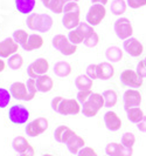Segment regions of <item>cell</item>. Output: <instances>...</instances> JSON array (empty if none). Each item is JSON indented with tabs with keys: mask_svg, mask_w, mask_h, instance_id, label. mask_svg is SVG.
Here are the masks:
<instances>
[{
	"mask_svg": "<svg viewBox=\"0 0 146 156\" xmlns=\"http://www.w3.org/2000/svg\"><path fill=\"white\" fill-rule=\"evenodd\" d=\"M116 35L121 40H126L132 37L133 27L131 25V21L127 18H119L115 21L114 25Z\"/></svg>",
	"mask_w": 146,
	"mask_h": 156,
	"instance_id": "cell-9",
	"label": "cell"
},
{
	"mask_svg": "<svg viewBox=\"0 0 146 156\" xmlns=\"http://www.w3.org/2000/svg\"><path fill=\"white\" fill-rule=\"evenodd\" d=\"M81 9L80 6L75 1H67L64 9H63V18H62V25L67 30H74L81 23Z\"/></svg>",
	"mask_w": 146,
	"mask_h": 156,
	"instance_id": "cell-2",
	"label": "cell"
},
{
	"mask_svg": "<svg viewBox=\"0 0 146 156\" xmlns=\"http://www.w3.org/2000/svg\"><path fill=\"white\" fill-rule=\"evenodd\" d=\"M105 58L110 62H118L123 58V51L117 46H110L105 51Z\"/></svg>",
	"mask_w": 146,
	"mask_h": 156,
	"instance_id": "cell-25",
	"label": "cell"
},
{
	"mask_svg": "<svg viewBox=\"0 0 146 156\" xmlns=\"http://www.w3.org/2000/svg\"><path fill=\"white\" fill-rule=\"evenodd\" d=\"M93 31L92 26H90L88 23H81L76 28L71 30L68 34V39L73 45H80V44H83L84 39L90 35Z\"/></svg>",
	"mask_w": 146,
	"mask_h": 156,
	"instance_id": "cell-5",
	"label": "cell"
},
{
	"mask_svg": "<svg viewBox=\"0 0 146 156\" xmlns=\"http://www.w3.org/2000/svg\"><path fill=\"white\" fill-rule=\"evenodd\" d=\"M41 1H42L43 6H45L46 8H48V7H49V4H50V1H52V0H41Z\"/></svg>",
	"mask_w": 146,
	"mask_h": 156,
	"instance_id": "cell-49",
	"label": "cell"
},
{
	"mask_svg": "<svg viewBox=\"0 0 146 156\" xmlns=\"http://www.w3.org/2000/svg\"><path fill=\"white\" fill-rule=\"evenodd\" d=\"M43 45V38L39 34H29V38L26 41V44L22 46V48L27 52H31V51H35L41 48Z\"/></svg>",
	"mask_w": 146,
	"mask_h": 156,
	"instance_id": "cell-21",
	"label": "cell"
},
{
	"mask_svg": "<svg viewBox=\"0 0 146 156\" xmlns=\"http://www.w3.org/2000/svg\"><path fill=\"white\" fill-rule=\"evenodd\" d=\"M123 147V144L121 143H116V142H111L107 144L105 147V153L108 156H119V153H121V149Z\"/></svg>",
	"mask_w": 146,
	"mask_h": 156,
	"instance_id": "cell-34",
	"label": "cell"
},
{
	"mask_svg": "<svg viewBox=\"0 0 146 156\" xmlns=\"http://www.w3.org/2000/svg\"><path fill=\"white\" fill-rule=\"evenodd\" d=\"M7 65L11 69H13V70L20 69L23 65L22 56H21L20 54H18V53L14 54V55H12V56H9V58H8Z\"/></svg>",
	"mask_w": 146,
	"mask_h": 156,
	"instance_id": "cell-31",
	"label": "cell"
},
{
	"mask_svg": "<svg viewBox=\"0 0 146 156\" xmlns=\"http://www.w3.org/2000/svg\"><path fill=\"white\" fill-rule=\"evenodd\" d=\"M73 135H75L74 130L67 126H59L54 130V139L59 143H67Z\"/></svg>",
	"mask_w": 146,
	"mask_h": 156,
	"instance_id": "cell-18",
	"label": "cell"
},
{
	"mask_svg": "<svg viewBox=\"0 0 146 156\" xmlns=\"http://www.w3.org/2000/svg\"><path fill=\"white\" fill-rule=\"evenodd\" d=\"M52 109L61 115H77L82 107L75 99H64L62 96H56L52 100Z\"/></svg>",
	"mask_w": 146,
	"mask_h": 156,
	"instance_id": "cell-1",
	"label": "cell"
},
{
	"mask_svg": "<svg viewBox=\"0 0 146 156\" xmlns=\"http://www.w3.org/2000/svg\"><path fill=\"white\" fill-rule=\"evenodd\" d=\"M92 4H102V5H105L108 4V0H91Z\"/></svg>",
	"mask_w": 146,
	"mask_h": 156,
	"instance_id": "cell-48",
	"label": "cell"
},
{
	"mask_svg": "<svg viewBox=\"0 0 146 156\" xmlns=\"http://www.w3.org/2000/svg\"><path fill=\"white\" fill-rule=\"evenodd\" d=\"M12 38L15 40V42H18L20 46L22 47L26 44V41L28 40V38H29V34L25 31V30H16L13 33V37Z\"/></svg>",
	"mask_w": 146,
	"mask_h": 156,
	"instance_id": "cell-33",
	"label": "cell"
},
{
	"mask_svg": "<svg viewBox=\"0 0 146 156\" xmlns=\"http://www.w3.org/2000/svg\"><path fill=\"white\" fill-rule=\"evenodd\" d=\"M102 107H104V98L102 94L92 93L91 96L88 99V101L82 105V114L87 117L96 116L97 113L100 110Z\"/></svg>",
	"mask_w": 146,
	"mask_h": 156,
	"instance_id": "cell-4",
	"label": "cell"
},
{
	"mask_svg": "<svg viewBox=\"0 0 146 156\" xmlns=\"http://www.w3.org/2000/svg\"><path fill=\"white\" fill-rule=\"evenodd\" d=\"M104 123H105V127L108 128L109 130L111 132H117L121 129L122 127V120L121 117L117 115V113L110 110V112H107L104 114Z\"/></svg>",
	"mask_w": 146,
	"mask_h": 156,
	"instance_id": "cell-16",
	"label": "cell"
},
{
	"mask_svg": "<svg viewBox=\"0 0 146 156\" xmlns=\"http://www.w3.org/2000/svg\"><path fill=\"white\" fill-rule=\"evenodd\" d=\"M87 75L92 80L97 79V65H89L87 67Z\"/></svg>",
	"mask_w": 146,
	"mask_h": 156,
	"instance_id": "cell-40",
	"label": "cell"
},
{
	"mask_svg": "<svg viewBox=\"0 0 146 156\" xmlns=\"http://www.w3.org/2000/svg\"><path fill=\"white\" fill-rule=\"evenodd\" d=\"M5 68H6V63H5L4 60H1V58H0V73H1V72H4Z\"/></svg>",
	"mask_w": 146,
	"mask_h": 156,
	"instance_id": "cell-47",
	"label": "cell"
},
{
	"mask_svg": "<svg viewBox=\"0 0 146 156\" xmlns=\"http://www.w3.org/2000/svg\"><path fill=\"white\" fill-rule=\"evenodd\" d=\"M127 6H130L131 8H139L143 7L146 5V0H126Z\"/></svg>",
	"mask_w": 146,
	"mask_h": 156,
	"instance_id": "cell-41",
	"label": "cell"
},
{
	"mask_svg": "<svg viewBox=\"0 0 146 156\" xmlns=\"http://www.w3.org/2000/svg\"><path fill=\"white\" fill-rule=\"evenodd\" d=\"M19 46L20 45L15 42V40L13 38H6L5 40L0 41V58L6 59V58L16 54Z\"/></svg>",
	"mask_w": 146,
	"mask_h": 156,
	"instance_id": "cell-13",
	"label": "cell"
},
{
	"mask_svg": "<svg viewBox=\"0 0 146 156\" xmlns=\"http://www.w3.org/2000/svg\"><path fill=\"white\" fill-rule=\"evenodd\" d=\"M107 156H108V155H107Z\"/></svg>",
	"mask_w": 146,
	"mask_h": 156,
	"instance_id": "cell-53",
	"label": "cell"
},
{
	"mask_svg": "<svg viewBox=\"0 0 146 156\" xmlns=\"http://www.w3.org/2000/svg\"><path fill=\"white\" fill-rule=\"evenodd\" d=\"M54 74L59 78H66L71 73V66L67 61H59L54 65Z\"/></svg>",
	"mask_w": 146,
	"mask_h": 156,
	"instance_id": "cell-24",
	"label": "cell"
},
{
	"mask_svg": "<svg viewBox=\"0 0 146 156\" xmlns=\"http://www.w3.org/2000/svg\"><path fill=\"white\" fill-rule=\"evenodd\" d=\"M34 155H35V151H34V148L32 147L31 144L28 146V148L26 149L23 153L20 154V156H34Z\"/></svg>",
	"mask_w": 146,
	"mask_h": 156,
	"instance_id": "cell-46",
	"label": "cell"
},
{
	"mask_svg": "<svg viewBox=\"0 0 146 156\" xmlns=\"http://www.w3.org/2000/svg\"><path fill=\"white\" fill-rule=\"evenodd\" d=\"M49 69V62L45 58H39L35 61L28 66L27 68V74L32 79H38L41 75L47 74V72Z\"/></svg>",
	"mask_w": 146,
	"mask_h": 156,
	"instance_id": "cell-11",
	"label": "cell"
},
{
	"mask_svg": "<svg viewBox=\"0 0 146 156\" xmlns=\"http://www.w3.org/2000/svg\"><path fill=\"white\" fill-rule=\"evenodd\" d=\"M115 68L110 62H100L97 65V79L109 80L114 76Z\"/></svg>",
	"mask_w": 146,
	"mask_h": 156,
	"instance_id": "cell-19",
	"label": "cell"
},
{
	"mask_svg": "<svg viewBox=\"0 0 146 156\" xmlns=\"http://www.w3.org/2000/svg\"><path fill=\"white\" fill-rule=\"evenodd\" d=\"M127 113V119L132 123H139L143 119H144V112L140 109L139 107H134V108H130L126 110Z\"/></svg>",
	"mask_w": 146,
	"mask_h": 156,
	"instance_id": "cell-29",
	"label": "cell"
},
{
	"mask_svg": "<svg viewBox=\"0 0 146 156\" xmlns=\"http://www.w3.org/2000/svg\"><path fill=\"white\" fill-rule=\"evenodd\" d=\"M26 86H27V90H28V99H27V101H31V100L34 99L35 94L38 92L35 79H32V78L28 79L27 82H26Z\"/></svg>",
	"mask_w": 146,
	"mask_h": 156,
	"instance_id": "cell-36",
	"label": "cell"
},
{
	"mask_svg": "<svg viewBox=\"0 0 146 156\" xmlns=\"http://www.w3.org/2000/svg\"><path fill=\"white\" fill-rule=\"evenodd\" d=\"M123 103L125 110L139 107L141 103V94L136 89H127L123 95Z\"/></svg>",
	"mask_w": 146,
	"mask_h": 156,
	"instance_id": "cell-14",
	"label": "cell"
},
{
	"mask_svg": "<svg viewBox=\"0 0 146 156\" xmlns=\"http://www.w3.org/2000/svg\"><path fill=\"white\" fill-rule=\"evenodd\" d=\"M133 154V149L132 148H127V147H122L121 149V153H119V156H132Z\"/></svg>",
	"mask_w": 146,
	"mask_h": 156,
	"instance_id": "cell-44",
	"label": "cell"
},
{
	"mask_svg": "<svg viewBox=\"0 0 146 156\" xmlns=\"http://www.w3.org/2000/svg\"><path fill=\"white\" fill-rule=\"evenodd\" d=\"M66 4H67V0H52L48 8H49L53 13L61 14V13H63V9H64Z\"/></svg>",
	"mask_w": 146,
	"mask_h": 156,
	"instance_id": "cell-32",
	"label": "cell"
},
{
	"mask_svg": "<svg viewBox=\"0 0 146 156\" xmlns=\"http://www.w3.org/2000/svg\"><path fill=\"white\" fill-rule=\"evenodd\" d=\"M107 16V9L105 6L102 4H92V6L89 8L85 20L90 26H97L100 25L103 19Z\"/></svg>",
	"mask_w": 146,
	"mask_h": 156,
	"instance_id": "cell-8",
	"label": "cell"
},
{
	"mask_svg": "<svg viewBox=\"0 0 146 156\" xmlns=\"http://www.w3.org/2000/svg\"><path fill=\"white\" fill-rule=\"evenodd\" d=\"M27 27L32 31H36L40 33H46L53 26V18L46 13H31L26 20Z\"/></svg>",
	"mask_w": 146,
	"mask_h": 156,
	"instance_id": "cell-3",
	"label": "cell"
},
{
	"mask_svg": "<svg viewBox=\"0 0 146 156\" xmlns=\"http://www.w3.org/2000/svg\"><path fill=\"white\" fill-rule=\"evenodd\" d=\"M121 82L124 86H127L130 88H139L143 85L144 80L136 70L125 69L121 74Z\"/></svg>",
	"mask_w": 146,
	"mask_h": 156,
	"instance_id": "cell-12",
	"label": "cell"
},
{
	"mask_svg": "<svg viewBox=\"0 0 146 156\" xmlns=\"http://www.w3.org/2000/svg\"><path fill=\"white\" fill-rule=\"evenodd\" d=\"M28 146H29L28 141L26 140L23 136H16V137H14V140L12 141V147L19 154L23 153L26 149L28 148Z\"/></svg>",
	"mask_w": 146,
	"mask_h": 156,
	"instance_id": "cell-30",
	"label": "cell"
},
{
	"mask_svg": "<svg viewBox=\"0 0 146 156\" xmlns=\"http://www.w3.org/2000/svg\"><path fill=\"white\" fill-rule=\"evenodd\" d=\"M67 1H75V2H77L78 0H67Z\"/></svg>",
	"mask_w": 146,
	"mask_h": 156,
	"instance_id": "cell-51",
	"label": "cell"
},
{
	"mask_svg": "<svg viewBox=\"0 0 146 156\" xmlns=\"http://www.w3.org/2000/svg\"><path fill=\"white\" fill-rule=\"evenodd\" d=\"M134 142H136V136L132 133H125L121 140V143L124 147H127V148H133Z\"/></svg>",
	"mask_w": 146,
	"mask_h": 156,
	"instance_id": "cell-37",
	"label": "cell"
},
{
	"mask_svg": "<svg viewBox=\"0 0 146 156\" xmlns=\"http://www.w3.org/2000/svg\"><path fill=\"white\" fill-rule=\"evenodd\" d=\"M75 86L78 90H87L92 88V79H90L87 74H81L75 79Z\"/></svg>",
	"mask_w": 146,
	"mask_h": 156,
	"instance_id": "cell-26",
	"label": "cell"
},
{
	"mask_svg": "<svg viewBox=\"0 0 146 156\" xmlns=\"http://www.w3.org/2000/svg\"><path fill=\"white\" fill-rule=\"evenodd\" d=\"M92 94V90L91 89H87V90H78V93H77V96H76V100L81 105H83L84 102L88 101V99L91 96Z\"/></svg>",
	"mask_w": 146,
	"mask_h": 156,
	"instance_id": "cell-39",
	"label": "cell"
},
{
	"mask_svg": "<svg viewBox=\"0 0 146 156\" xmlns=\"http://www.w3.org/2000/svg\"><path fill=\"white\" fill-rule=\"evenodd\" d=\"M52 45L55 49H57L62 55H66V56L73 55L77 51L76 45H73L68 39V37H66L63 34L55 35L52 41Z\"/></svg>",
	"mask_w": 146,
	"mask_h": 156,
	"instance_id": "cell-6",
	"label": "cell"
},
{
	"mask_svg": "<svg viewBox=\"0 0 146 156\" xmlns=\"http://www.w3.org/2000/svg\"><path fill=\"white\" fill-rule=\"evenodd\" d=\"M49 122L46 117H38L26 126V134L31 137H35L43 134L48 129Z\"/></svg>",
	"mask_w": 146,
	"mask_h": 156,
	"instance_id": "cell-10",
	"label": "cell"
},
{
	"mask_svg": "<svg viewBox=\"0 0 146 156\" xmlns=\"http://www.w3.org/2000/svg\"><path fill=\"white\" fill-rule=\"evenodd\" d=\"M36 81V88H38V92L40 93H48L52 90V88L54 86V82H53V79L50 78L49 75H41L38 79H35Z\"/></svg>",
	"mask_w": 146,
	"mask_h": 156,
	"instance_id": "cell-20",
	"label": "cell"
},
{
	"mask_svg": "<svg viewBox=\"0 0 146 156\" xmlns=\"http://www.w3.org/2000/svg\"><path fill=\"white\" fill-rule=\"evenodd\" d=\"M137 128H138L139 132L146 133V116H144V119L139 123H137Z\"/></svg>",
	"mask_w": 146,
	"mask_h": 156,
	"instance_id": "cell-45",
	"label": "cell"
},
{
	"mask_svg": "<svg viewBox=\"0 0 146 156\" xmlns=\"http://www.w3.org/2000/svg\"><path fill=\"white\" fill-rule=\"evenodd\" d=\"M9 92L12 98H14L15 100H22V101H27L28 99V90H27V86L23 82H14L9 87Z\"/></svg>",
	"mask_w": 146,
	"mask_h": 156,
	"instance_id": "cell-17",
	"label": "cell"
},
{
	"mask_svg": "<svg viewBox=\"0 0 146 156\" xmlns=\"http://www.w3.org/2000/svg\"><path fill=\"white\" fill-rule=\"evenodd\" d=\"M77 156H97V154H96V151L92 148H90V147H83V148L78 151Z\"/></svg>",
	"mask_w": 146,
	"mask_h": 156,
	"instance_id": "cell-42",
	"label": "cell"
},
{
	"mask_svg": "<svg viewBox=\"0 0 146 156\" xmlns=\"http://www.w3.org/2000/svg\"><path fill=\"white\" fill-rule=\"evenodd\" d=\"M98 41H100V37H98V34H97L96 32H92L90 35H88V37L85 38L84 41H83V44H84V46L92 48V47L97 46Z\"/></svg>",
	"mask_w": 146,
	"mask_h": 156,
	"instance_id": "cell-38",
	"label": "cell"
},
{
	"mask_svg": "<svg viewBox=\"0 0 146 156\" xmlns=\"http://www.w3.org/2000/svg\"><path fill=\"white\" fill-rule=\"evenodd\" d=\"M126 1L125 0H112L110 4V11L115 16H122L126 12Z\"/></svg>",
	"mask_w": 146,
	"mask_h": 156,
	"instance_id": "cell-27",
	"label": "cell"
},
{
	"mask_svg": "<svg viewBox=\"0 0 146 156\" xmlns=\"http://www.w3.org/2000/svg\"><path fill=\"white\" fill-rule=\"evenodd\" d=\"M8 119L14 125H25L29 119V112L22 105H14L8 110Z\"/></svg>",
	"mask_w": 146,
	"mask_h": 156,
	"instance_id": "cell-7",
	"label": "cell"
},
{
	"mask_svg": "<svg viewBox=\"0 0 146 156\" xmlns=\"http://www.w3.org/2000/svg\"><path fill=\"white\" fill-rule=\"evenodd\" d=\"M42 156H53L52 154H45V155H42Z\"/></svg>",
	"mask_w": 146,
	"mask_h": 156,
	"instance_id": "cell-50",
	"label": "cell"
},
{
	"mask_svg": "<svg viewBox=\"0 0 146 156\" xmlns=\"http://www.w3.org/2000/svg\"><path fill=\"white\" fill-rule=\"evenodd\" d=\"M144 62L146 63V56H145V59H144Z\"/></svg>",
	"mask_w": 146,
	"mask_h": 156,
	"instance_id": "cell-52",
	"label": "cell"
},
{
	"mask_svg": "<svg viewBox=\"0 0 146 156\" xmlns=\"http://www.w3.org/2000/svg\"><path fill=\"white\" fill-rule=\"evenodd\" d=\"M11 92L5 88H0V108H6L11 102Z\"/></svg>",
	"mask_w": 146,
	"mask_h": 156,
	"instance_id": "cell-35",
	"label": "cell"
},
{
	"mask_svg": "<svg viewBox=\"0 0 146 156\" xmlns=\"http://www.w3.org/2000/svg\"><path fill=\"white\" fill-rule=\"evenodd\" d=\"M102 95L104 98V107L105 108H111L117 103L118 96H117V93L114 89H108V90L103 92Z\"/></svg>",
	"mask_w": 146,
	"mask_h": 156,
	"instance_id": "cell-28",
	"label": "cell"
},
{
	"mask_svg": "<svg viewBox=\"0 0 146 156\" xmlns=\"http://www.w3.org/2000/svg\"><path fill=\"white\" fill-rule=\"evenodd\" d=\"M136 72H137L143 79L146 78V63L144 62V60H141V61L137 65V70H136Z\"/></svg>",
	"mask_w": 146,
	"mask_h": 156,
	"instance_id": "cell-43",
	"label": "cell"
},
{
	"mask_svg": "<svg viewBox=\"0 0 146 156\" xmlns=\"http://www.w3.org/2000/svg\"><path fill=\"white\" fill-rule=\"evenodd\" d=\"M35 0H15V8L21 14H31L35 7Z\"/></svg>",
	"mask_w": 146,
	"mask_h": 156,
	"instance_id": "cell-23",
	"label": "cell"
},
{
	"mask_svg": "<svg viewBox=\"0 0 146 156\" xmlns=\"http://www.w3.org/2000/svg\"><path fill=\"white\" fill-rule=\"evenodd\" d=\"M84 143L85 142L83 140V137H81V136L75 134L68 140L66 146H67V148H68V150L71 154H78V151L84 147Z\"/></svg>",
	"mask_w": 146,
	"mask_h": 156,
	"instance_id": "cell-22",
	"label": "cell"
},
{
	"mask_svg": "<svg viewBox=\"0 0 146 156\" xmlns=\"http://www.w3.org/2000/svg\"><path fill=\"white\" fill-rule=\"evenodd\" d=\"M123 48L127 54L133 56V58H138L139 55H141L143 52H144L143 44L140 41H138L136 38H132V37L129 38V39L124 40Z\"/></svg>",
	"mask_w": 146,
	"mask_h": 156,
	"instance_id": "cell-15",
	"label": "cell"
}]
</instances>
